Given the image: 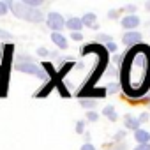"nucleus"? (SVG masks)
<instances>
[{
	"mask_svg": "<svg viewBox=\"0 0 150 150\" xmlns=\"http://www.w3.org/2000/svg\"><path fill=\"white\" fill-rule=\"evenodd\" d=\"M120 78L125 97L139 99L150 92V46L141 42L124 53Z\"/></svg>",
	"mask_w": 150,
	"mask_h": 150,
	"instance_id": "1",
	"label": "nucleus"
},
{
	"mask_svg": "<svg viewBox=\"0 0 150 150\" xmlns=\"http://www.w3.org/2000/svg\"><path fill=\"white\" fill-rule=\"evenodd\" d=\"M14 71L23 72V74H30V76H35V78H39V80H42V81L48 80V72H46L42 67L35 65L34 62H32V64H14Z\"/></svg>",
	"mask_w": 150,
	"mask_h": 150,
	"instance_id": "2",
	"label": "nucleus"
},
{
	"mask_svg": "<svg viewBox=\"0 0 150 150\" xmlns=\"http://www.w3.org/2000/svg\"><path fill=\"white\" fill-rule=\"evenodd\" d=\"M46 25H48V28L51 30V32H62L64 28H65V20H64V16L60 14V13H55V11H51V13H48V16H46Z\"/></svg>",
	"mask_w": 150,
	"mask_h": 150,
	"instance_id": "3",
	"label": "nucleus"
},
{
	"mask_svg": "<svg viewBox=\"0 0 150 150\" xmlns=\"http://www.w3.org/2000/svg\"><path fill=\"white\" fill-rule=\"evenodd\" d=\"M120 25H122V28H125V32H132L141 25V18L138 14H125L120 20Z\"/></svg>",
	"mask_w": 150,
	"mask_h": 150,
	"instance_id": "4",
	"label": "nucleus"
},
{
	"mask_svg": "<svg viewBox=\"0 0 150 150\" xmlns=\"http://www.w3.org/2000/svg\"><path fill=\"white\" fill-rule=\"evenodd\" d=\"M122 42H124L127 48H134V46H138V44H141V42H143V34H141V32H138V30L125 32V34L122 35Z\"/></svg>",
	"mask_w": 150,
	"mask_h": 150,
	"instance_id": "5",
	"label": "nucleus"
},
{
	"mask_svg": "<svg viewBox=\"0 0 150 150\" xmlns=\"http://www.w3.org/2000/svg\"><path fill=\"white\" fill-rule=\"evenodd\" d=\"M124 125H125V131H127V129H129V131H138V129H141V124H139L138 117H132L131 113H125V115H124Z\"/></svg>",
	"mask_w": 150,
	"mask_h": 150,
	"instance_id": "6",
	"label": "nucleus"
},
{
	"mask_svg": "<svg viewBox=\"0 0 150 150\" xmlns=\"http://www.w3.org/2000/svg\"><path fill=\"white\" fill-rule=\"evenodd\" d=\"M65 28H69L71 32H81V28H83L81 18H78V16H71L69 20H65Z\"/></svg>",
	"mask_w": 150,
	"mask_h": 150,
	"instance_id": "7",
	"label": "nucleus"
},
{
	"mask_svg": "<svg viewBox=\"0 0 150 150\" xmlns=\"http://www.w3.org/2000/svg\"><path fill=\"white\" fill-rule=\"evenodd\" d=\"M51 42H53L57 48H60V50H67V48H69L67 37H64V35L58 34V32H51Z\"/></svg>",
	"mask_w": 150,
	"mask_h": 150,
	"instance_id": "8",
	"label": "nucleus"
},
{
	"mask_svg": "<svg viewBox=\"0 0 150 150\" xmlns=\"http://www.w3.org/2000/svg\"><path fill=\"white\" fill-rule=\"evenodd\" d=\"M134 141H136L138 145H146V143H150V132H148L146 129H138V131H134Z\"/></svg>",
	"mask_w": 150,
	"mask_h": 150,
	"instance_id": "9",
	"label": "nucleus"
},
{
	"mask_svg": "<svg viewBox=\"0 0 150 150\" xmlns=\"http://www.w3.org/2000/svg\"><path fill=\"white\" fill-rule=\"evenodd\" d=\"M72 67H74V62H71V60H65V62L60 65V69L57 71V80H60V81H62V78L65 76V74H67V72H69Z\"/></svg>",
	"mask_w": 150,
	"mask_h": 150,
	"instance_id": "10",
	"label": "nucleus"
},
{
	"mask_svg": "<svg viewBox=\"0 0 150 150\" xmlns=\"http://www.w3.org/2000/svg\"><path fill=\"white\" fill-rule=\"evenodd\" d=\"M81 21H83V27H90L92 28L97 23V14L96 13H85L81 16Z\"/></svg>",
	"mask_w": 150,
	"mask_h": 150,
	"instance_id": "11",
	"label": "nucleus"
},
{
	"mask_svg": "<svg viewBox=\"0 0 150 150\" xmlns=\"http://www.w3.org/2000/svg\"><path fill=\"white\" fill-rule=\"evenodd\" d=\"M103 115H104L108 120H111V122H117V120H118L117 110H115V106H111V104H108V106L103 108Z\"/></svg>",
	"mask_w": 150,
	"mask_h": 150,
	"instance_id": "12",
	"label": "nucleus"
},
{
	"mask_svg": "<svg viewBox=\"0 0 150 150\" xmlns=\"http://www.w3.org/2000/svg\"><path fill=\"white\" fill-rule=\"evenodd\" d=\"M58 81H60V80H51V81H48V83H46V87H44V88H41V90L35 94V97H37V99H39V97H46V96L53 90V87H55Z\"/></svg>",
	"mask_w": 150,
	"mask_h": 150,
	"instance_id": "13",
	"label": "nucleus"
},
{
	"mask_svg": "<svg viewBox=\"0 0 150 150\" xmlns=\"http://www.w3.org/2000/svg\"><path fill=\"white\" fill-rule=\"evenodd\" d=\"M78 103H80V106H83V108H87L90 111H94V108L97 106V99H94V97H83Z\"/></svg>",
	"mask_w": 150,
	"mask_h": 150,
	"instance_id": "14",
	"label": "nucleus"
},
{
	"mask_svg": "<svg viewBox=\"0 0 150 150\" xmlns=\"http://www.w3.org/2000/svg\"><path fill=\"white\" fill-rule=\"evenodd\" d=\"M96 41H97V44H99V42H103V44H110V42H115V41H113V37H111V35H108V34H97Z\"/></svg>",
	"mask_w": 150,
	"mask_h": 150,
	"instance_id": "15",
	"label": "nucleus"
},
{
	"mask_svg": "<svg viewBox=\"0 0 150 150\" xmlns=\"http://www.w3.org/2000/svg\"><path fill=\"white\" fill-rule=\"evenodd\" d=\"M125 136H127V131H125V129L117 131V132H115V136H113V143H122V141L125 139Z\"/></svg>",
	"mask_w": 150,
	"mask_h": 150,
	"instance_id": "16",
	"label": "nucleus"
},
{
	"mask_svg": "<svg viewBox=\"0 0 150 150\" xmlns=\"http://www.w3.org/2000/svg\"><path fill=\"white\" fill-rule=\"evenodd\" d=\"M118 90H120V83H110V85L106 87V94H108V96L117 94Z\"/></svg>",
	"mask_w": 150,
	"mask_h": 150,
	"instance_id": "17",
	"label": "nucleus"
},
{
	"mask_svg": "<svg viewBox=\"0 0 150 150\" xmlns=\"http://www.w3.org/2000/svg\"><path fill=\"white\" fill-rule=\"evenodd\" d=\"M120 13H122V9H110L108 11V20H118L120 18Z\"/></svg>",
	"mask_w": 150,
	"mask_h": 150,
	"instance_id": "18",
	"label": "nucleus"
},
{
	"mask_svg": "<svg viewBox=\"0 0 150 150\" xmlns=\"http://www.w3.org/2000/svg\"><path fill=\"white\" fill-rule=\"evenodd\" d=\"M14 35L11 34V32H7V30H2L0 28V41H11Z\"/></svg>",
	"mask_w": 150,
	"mask_h": 150,
	"instance_id": "19",
	"label": "nucleus"
},
{
	"mask_svg": "<svg viewBox=\"0 0 150 150\" xmlns=\"http://www.w3.org/2000/svg\"><path fill=\"white\" fill-rule=\"evenodd\" d=\"M122 11H125L127 14H136V11H138V6L136 4H127Z\"/></svg>",
	"mask_w": 150,
	"mask_h": 150,
	"instance_id": "20",
	"label": "nucleus"
},
{
	"mask_svg": "<svg viewBox=\"0 0 150 150\" xmlns=\"http://www.w3.org/2000/svg\"><path fill=\"white\" fill-rule=\"evenodd\" d=\"M138 120H139V124L148 122V120H150V113H148V111H141V113L138 115Z\"/></svg>",
	"mask_w": 150,
	"mask_h": 150,
	"instance_id": "21",
	"label": "nucleus"
},
{
	"mask_svg": "<svg viewBox=\"0 0 150 150\" xmlns=\"http://www.w3.org/2000/svg\"><path fill=\"white\" fill-rule=\"evenodd\" d=\"M9 13V7L6 4V0H0V16H6Z\"/></svg>",
	"mask_w": 150,
	"mask_h": 150,
	"instance_id": "22",
	"label": "nucleus"
},
{
	"mask_svg": "<svg viewBox=\"0 0 150 150\" xmlns=\"http://www.w3.org/2000/svg\"><path fill=\"white\" fill-rule=\"evenodd\" d=\"M87 120H88V122H97V120H99V113L88 111V113H87Z\"/></svg>",
	"mask_w": 150,
	"mask_h": 150,
	"instance_id": "23",
	"label": "nucleus"
},
{
	"mask_svg": "<svg viewBox=\"0 0 150 150\" xmlns=\"http://www.w3.org/2000/svg\"><path fill=\"white\" fill-rule=\"evenodd\" d=\"M76 132L78 134H83L85 132V120H78L76 122Z\"/></svg>",
	"mask_w": 150,
	"mask_h": 150,
	"instance_id": "24",
	"label": "nucleus"
},
{
	"mask_svg": "<svg viewBox=\"0 0 150 150\" xmlns=\"http://www.w3.org/2000/svg\"><path fill=\"white\" fill-rule=\"evenodd\" d=\"M71 39L72 41H83V34L81 32H71Z\"/></svg>",
	"mask_w": 150,
	"mask_h": 150,
	"instance_id": "25",
	"label": "nucleus"
},
{
	"mask_svg": "<svg viewBox=\"0 0 150 150\" xmlns=\"http://www.w3.org/2000/svg\"><path fill=\"white\" fill-rule=\"evenodd\" d=\"M106 51H108V53H115V51H117V42H110V44H106Z\"/></svg>",
	"mask_w": 150,
	"mask_h": 150,
	"instance_id": "26",
	"label": "nucleus"
},
{
	"mask_svg": "<svg viewBox=\"0 0 150 150\" xmlns=\"http://www.w3.org/2000/svg\"><path fill=\"white\" fill-rule=\"evenodd\" d=\"M48 55H50V51H48L46 48H42V46L37 48V57H48Z\"/></svg>",
	"mask_w": 150,
	"mask_h": 150,
	"instance_id": "27",
	"label": "nucleus"
},
{
	"mask_svg": "<svg viewBox=\"0 0 150 150\" xmlns=\"http://www.w3.org/2000/svg\"><path fill=\"white\" fill-rule=\"evenodd\" d=\"M132 150H150V143H146V145H136Z\"/></svg>",
	"mask_w": 150,
	"mask_h": 150,
	"instance_id": "28",
	"label": "nucleus"
},
{
	"mask_svg": "<svg viewBox=\"0 0 150 150\" xmlns=\"http://www.w3.org/2000/svg\"><path fill=\"white\" fill-rule=\"evenodd\" d=\"M80 150H96V146H94V145H92V143H83V145H81V148H80Z\"/></svg>",
	"mask_w": 150,
	"mask_h": 150,
	"instance_id": "29",
	"label": "nucleus"
},
{
	"mask_svg": "<svg viewBox=\"0 0 150 150\" xmlns=\"http://www.w3.org/2000/svg\"><path fill=\"white\" fill-rule=\"evenodd\" d=\"M145 9L150 13V0H146V2H145Z\"/></svg>",
	"mask_w": 150,
	"mask_h": 150,
	"instance_id": "30",
	"label": "nucleus"
},
{
	"mask_svg": "<svg viewBox=\"0 0 150 150\" xmlns=\"http://www.w3.org/2000/svg\"><path fill=\"white\" fill-rule=\"evenodd\" d=\"M74 67H76V69H83V67H85V64H83V62H80V64L74 65Z\"/></svg>",
	"mask_w": 150,
	"mask_h": 150,
	"instance_id": "31",
	"label": "nucleus"
}]
</instances>
